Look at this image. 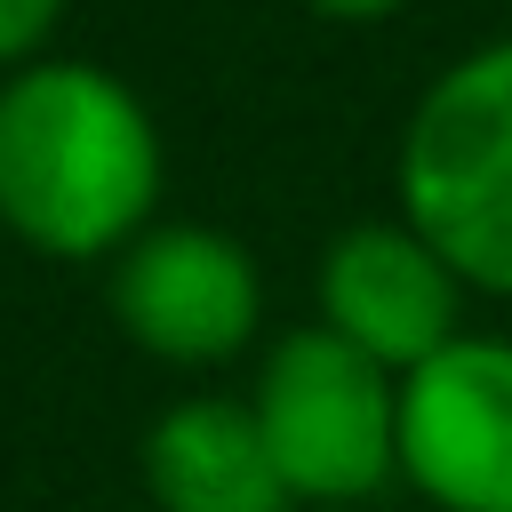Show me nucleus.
<instances>
[{
    "label": "nucleus",
    "mask_w": 512,
    "mask_h": 512,
    "mask_svg": "<svg viewBox=\"0 0 512 512\" xmlns=\"http://www.w3.org/2000/svg\"><path fill=\"white\" fill-rule=\"evenodd\" d=\"M160 184V120L120 72L40 56L0 80V232L32 256L112 264L152 232Z\"/></svg>",
    "instance_id": "nucleus-1"
},
{
    "label": "nucleus",
    "mask_w": 512,
    "mask_h": 512,
    "mask_svg": "<svg viewBox=\"0 0 512 512\" xmlns=\"http://www.w3.org/2000/svg\"><path fill=\"white\" fill-rule=\"evenodd\" d=\"M400 488L432 512H512V336L464 328L400 376Z\"/></svg>",
    "instance_id": "nucleus-5"
},
{
    "label": "nucleus",
    "mask_w": 512,
    "mask_h": 512,
    "mask_svg": "<svg viewBox=\"0 0 512 512\" xmlns=\"http://www.w3.org/2000/svg\"><path fill=\"white\" fill-rule=\"evenodd\" d=\"M296 512H368L400 480V376L320 320L264 344L240 392Z\"/></svg>",
    "instance_id": "nucleus-3"
},
{
    "label": "nucleus",
    "mask_w": 512,
    "mask_h": 512,
    "mask_svg": "<svg viewBox=\"0 0 512 512\" xmlns=\"http://www.w3.org/2000/svg\"><path fill=\"white\" fill-rule=\"evenodd\" d=\"M312 16H328V24H384V16H400L408 0H304Z\"/></svg>",
    "instance_id": "nucleus-9"
},
{
    "label": "nucleus",
    "mask_w": 512,
    "mask_h": 512,
    "mask_svg": "<svg viewBox=\"0 0 512 512\" xmlns=\"http://www.w3.org/2000/svg\"><path fill=\"white\" fill-rule=\"evenodd\" d=\"M64 8H72V0H0V80L48 56V40H56Z\"/></svg>",
    "instance_id": "nucleus-8"
},
{
    "label": "nucleus",
    "mask_w": 512,
    "mask_h": 512,
    "mask_svg": "<svg viewBox=\"0 0 512 512\" xmlns=\"http://www.w3.org/2000/svg\"><path fill=\"white\" fill-rule=\"evenodd\" d=\"M392 216L416 224L472 296L512 304V32L416 88L392 144Z\"/></svg>",
    "instance_id": "nucleus-2"
},
{
    "label": "nucleus",
    "mask_w": 512,
    "mask_h": 512,
    "mask_svg": "<svg viewBox=\"0 0 512 512\" xmlns=\"http://www.w3.org/2000/svg\"><path fill=\"white\" fill-rule=\"evenodd\" d=\"M136 464H144L152 512H296L280 488V464L256 432V408L232 392L168 400L152 416Z\"/></svg>",
    "instance_id": "nucleus-7"
},
{
    "label": "nucleus",
    "mask_w": 512,
    "mask_h": 512,
    "mask_svg": "<svg viewBox=\"0 0 512 512\" xmlns=\"http://www.w3.org/2000/svg\"><path fill=\"white\" fill-rule=\"evenodd\" d=\"M104 304L160 368H224L264 328V272L216 224H152L112 256Z\"/></svg>",
    "instance_id": "nucleus-4"
},
{
    "label": "nucleus",
    "mask_w": 512,
    "mask_h": 512,
    "mask_svg": "<svg viewBox=\"0 0 512 512\" xmlns=\"http://www.w3.org/2000/svg\"><path fill=\"white\" fill-rule=\"evenodd\" d=\"M312 304L320 328L344 336L352 352H368L376 368L408 376L432 352H448L464 336V304L472 288L456 280V264L400 216H360L320 248L312 272Z\"/></svg>",
    "instance_id": "nucleus-6"
}]
</instances>
